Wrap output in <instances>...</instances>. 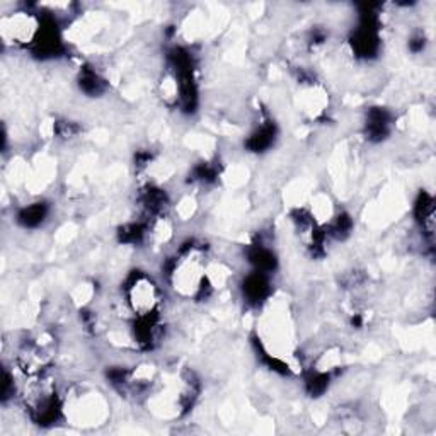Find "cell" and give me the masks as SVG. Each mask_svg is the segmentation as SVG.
<instances>
[{
	"instance_id": "6da1fadb",
	"label": "cell",
	"mask_w": 436,
	"mask_h": 436,
	"mask_svg": "<svg viewBox=\"0 0 436 436\" xmlns=\"http://www.w3.org/2000/svg\"><path fill=\"white\" fill-rule=\"evenodd\" d=\"M124 297L136 319L155 317L160 305V290L151 276L142 271H133L124 286Z\"/></svg>"
},
{
	"instance_id": "277c9868",
	"label": "cell",
	"mask_w": 436,
	"mask_h": 436,
	"mask_svg": "<svg viewBox=\"0 0 436 436\" xmlns=\"http://www.w3.org/2000/svg\"><path fill=\"white\" fill-rule=\"evenodd\" d=\"M416 220L419 222V225L423 227V232L428 235V237H433V230H435V205H433V198L430 194L423 193L419 196L416 203Z\"/></svg>"
},
{
	"instance_id": "5b68a950",
	"label": "cell",
	"mask_w": 436,
	"mask_h": 436,
	"mask_svg": "<svg viewBox=\"0 0 436 436\" xmlns=\"http://www.w3.org/2000/svg\"><path fill=\"white\" fill-rule=\"evenodd\" d=\"M48 215V206L45 203H35V205H28L18 215V222L23 227H38L41 225Z\"/></svg>"
},
{
	"instance_id": "7a4b0ae2",
	"label": "cell",
	"mask_w": 436,
	"mask_h": 436,
	"mask_svg": "<svg viewBox=\"0 0 436 436\" xmlns=\"http://www.w3.org/2000/svg\"><path fill=\"white\" fill-rule=\"evenodd\" d=\"M244 295L252 305H259L261 302H264L269 297V283L266 273H251L244 283Z\"/></svg>"
},
{
	"instance_id": "8992f818",
	"label": "cell",
	"mask_w": 436,
	"mask_h": 436,
	"mask_svg": "<svg viewBox=\"0 0 436 436\" xmlns=\"http://www.w3.org/2000/svg\"><path fill=\"white\" fill-rule=\"evenodd\" d=\"M275 142V124H261L259 130L254 131L249 139V148L254 152H263Z\"/></svg>"
},
{
	"instance_id": "52a82bcc",
	"label": "cell",
	"mask_w": 436,
	"mask_h": 436,
	"mask_svg": "<svg viewBox=\"0 0 436 436\" xmlns=\"http://www.w3.org/2000/svg\"><path fill=\"white\" fill-rule=\"evenodd\" d=\"M78 84H81V89L89 95L101 94L105 90V81L94 70H84L78 78Z\"/></svg>"
},
{
	"instance_id": "3957f363",
	"label": "cell",
	"mask_w": 436,
	"mask_h": 436,
	"mask_svg": "<svg viewBox=\"0 0 436 436\" xmlns=\"http://www.w3.org/2000/svg\"><path fill=\"white\" fill-rule=\"evenodd\" d=\"M390 122H392V116L389 111L382 110V107H375L368 113L367 119V133L372 140H382L389 135Z\"/></svg>"
}]
</instances>
